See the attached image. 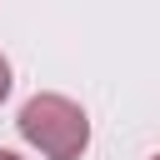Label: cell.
I'll use <instances>...</instances> for the list:
<instances>
[{
    "label": "cell",
    "instance_id": "cell-2",
    "mask_svg": "<svg viewBox=\"0 0 160 160\" xmlns=\"http://www.w3.org/2000/svg\"><path fill=\"white\" fill-rule=\"evenodd\" d=\"M10 85H15V80H10V60H5V55H0V100H5V95H10Z\"/></svg>",
    "mask_w": 160,
    "mask_h": 160
},
{
    "label": "cell",
    "instance_id": "cell-3",
    "mask_svg": "<svg viewBox=\"0 0 160 160\" xmlns=\"http://www.w3.org/2000/svg\"><path fill=\"white\" fill-rule=\"evenodd\" d=\"M0 160H20V155H15V150H0Z\"/></svg>",
    "mask_w": 160,
    "mask_h": 160
},
{
    "label": "cell",
    "instance_id": "cell-1",
    "mask_svg": "<svg viewBox=\"0 0 160 160\" xmlns=\"http://www.w3.org/2000/svg\"><path fill=\"white\" fill-rule=\"evenodd\" d=\"M20 135L25 145H35L45 160H80L85 145H90V115L70 100V95H55V90H40L20 105Z\"/></svg>",
    "mask_w": 160,
    "mask_h": 160
},
{
    "label": "cell",
    "instance_id": "cell-4",
    "mask_svg": "<svg viewBox=\"0 0 160 160\" xmlns=\"http://www.w3.org/2000/svg\"><path fill=\"white\" fill-rule=\"evenodd\" d=\"M150 160H160V155H150Z\"/></svg>",
    "mask_w": 160,
    "mask_h": 160
}]
</instances>
